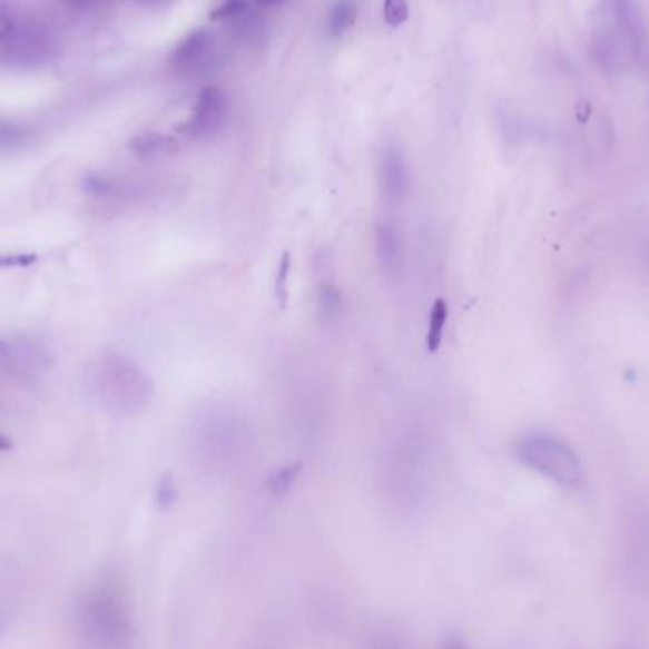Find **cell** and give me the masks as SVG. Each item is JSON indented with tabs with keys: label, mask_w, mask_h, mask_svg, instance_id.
<instances>
[{
	"label": "cell",
	"mask_w": 649,
	"mask_h": 649,
	"mask_svg": "<svg viewBox=\"0 0 649 649\" xmlns=\"http://www.w3.org/2000/svg\"><path fill=\"white\" fill-rule=\"evenodd\" d=\"M97 401L115 414H139L155 395V384L136 361L126 355H107L94 368Z\"/></svg>",
	"instance_id": "6da1fadb"
},
{
	"label": "cell",
	"mask_w": 649,
	"mask_h": 649,
	"mask_svg": "<svg viewBox=\"0 0 649 649\" xmlns=\"http://www.w3.org/2000/svg\"><path fill=\"white\" fill-rule=\"evenodd\" d=\"M85 623L91 640L105 648H122L131 637V619L122 594L104 583L90 592L85 606Z\"/></svg>",
	"instance_id": "7a4b0ae2"
},
{
	"label": "cell",
	"mask_w": 649,
	"mask_h": 649,
	"mask_svg": "<svg viewBox=\"0 0 649 649\" xmlns=\"http://www.w3.org/2000/svg\"><path fill=\"white\" fill-rule=\"evenodd\" d=\"M517 456L530 470L562 486H576L583 476L581 460L572 446L549 435L522 439Z\"/></svg>",
	"instance_id": "3957f363"
},
{
	"label": "cell",
	"mask_w": 649,
	"mask_h": 649,
	"mask_svg": "<svg viewBox=\"0 0 649 649\" xmlns=\"http://www.w3.org/2000/svg\"><path fill=\"white\" fill-rule=\"evenodd\" d=\"M58 40L52 29L39 20H18L0 45V58L18 71H32L56 56Z\"/></svg>",
	"instance_id": "277c9868"
},
{
	"label": "cell",
	"mask_w": 649,
	"mask_h": 649,
	"mask_svg": "<svg viewBox=\"0 0 649 649\" xmlns=\"http://www.w3.org/2000/svg\"><path fill=\"white\" fill-rule=\"evenodd\" d=\"M198 451L213 460H230L244 451L247 425L232 409H213L198 424Z\"/></svg>",
	"instance_id": "5b68a950"
},
{
	"label": "cell",
	"mask_w": 649,
	"mask_h": 649,
	"mask_svg": "<svg viewBox=\"0 0 649 649\" xmlns=\"http://www.w3.org/2000/svg\"><path fill=\"white\" fill-rule=\"evenodd\" d=\"M228 118H230L228 97L220 88L209 86L199 94L187 122L180 126V134L194 141H209L225 131Z\"/></svg>",
	"instance_id": "8992f818"
},
{
	"label": "cell",
	"mask_w": 649,
	"mask_h": 649,
	"mask_svg": "<svg viewBox=\"0 0 649 649\" xmlns=\"http://www.w3.org/2000/svg\"><path fill=\"white\" fill-rule=\"evenodd\" d=\"M50 367V355L35 341H2L0 338V373L18 382H32Z\"/></svg>",
	"instance_id": "52a82bcc"
},
{
	"label": "cell",
	"mask_w": 649,
	"mask_h": 649,
	"mask_svg": "<svg viewBox=\"0 0 649 649\" xmlns=\"http://www.w3.org/2000/svg\"><path fill=\"white\" fill-rule=\"evenodd\" d=\"M380 193L384 204L399 207L405 204L411 193V171L405 156L395 147H387L380 161Z\"/></svg>",
	"instance_id": "ba28073f"
},
{
	"label": "cell",
	"mask_w": 649,
	"mask_h": 649,
	"mask_svg": "<svg viewBox=\"0 0 649 649\" xmlns=\"http://www.w3.org/2000/svg\"><path fill=\"white\" fill-rule=\"evenodd\" d=\"M213 61V39L206 29H196L180 40L171 53V67L180 77H194L206 71Z\"/></svg>",
	"instance_id": "9c48e42d"
},
{
	"label": "cell",
	"mask_w": 649,
	"mask_h": 649,
	"mask_svg": "<svg viewBox=\"0 0 649 649\" xmlns=\"http://www.w3.org/2000/svg\"><path fill=\"white\" fill-rule=\"evenodd\" d=\"M374 244L380 271L387 279H397L405 266V245L397 223L392 219L380 220L374 230Z\"/></svg>",
	"instance_id": "30bf717a"
},
{
	"label": "cell",
	"mask_w": 649,
	"mask_h": 649,
	"mask_svg": "<svg viewBox=\"0 0 649 649\" xmlns=\"http://www.w3.org/2000/svg\"><path fill=\"white\" fill-rule=\"evenodd\" d=\"M403 449L393 454L392 460L387 463L392 465V475H387V481L392 482L393 490L397 494L414 495L419 494L420 482H422V456L419 452L405 451Z\"/></svg>",
	"instance_id": "8fae6325"
},
{
	"label": "cell",
	"mask_w": 649,
	"mask_h": 649,
	"mask_svg": "<svg viewBox=\"0 0 649 649\" xmlns=\"http://www.w3.org/2000/svg\"><path fill=\"white\" fill-rule=\"evenodd\" d=\"M177 148H179L177 139L164 136V134H155V131L139 134L129 141L131 155L137 156L139 160H155L161 156L174 155L177 153Z\"/></svg>",
	"instance_id": "7c38bea8"
},
{
	"label": "cell",
	"mask_w": 649,
	"mask_h": 649,
	"mask_svg": "<svg viewBox=\"0 0 649 649\" xmlns=\"http://www.w3.org/2000/svg\"><path fill=\"white\" fill-rule=\"evenodd\" d=\"M85 188L86 193L91 194L94 198L105 199V201H126L134 198V188L109 175H86Z\"/></svg>",
	"instance_id": "4fadbf2b"
},
{
	"label": "cell",
	"mask_w": 649,
	"mask_h": 649,
	"mask_svg": "<svg viewBox=\"0 0 649 649\" xmlns=\"http://www.w3.org/2000/svg\"><path fill=\"white\" fill-rule=\"evenodd\" d=\"M342 309V295L338 287H336L333 282H322L319 283V289H317V315H319V322L325 325V323H335L341 315Z\"/></svg>",
	"instance_id": "5bb4252c"
},
{
	"label": "cell",
	"mask_w": 649,
	"mask_h": 649,
	"mask_svg": "<svg viewBox=\"0 0 649 649\" xmlns=\"http://www.w3.org/2000/svg\"><path fill=\"white\" fill-rule=\"evenodd\" d=\"M31 129L23 124L0 120V155H10L31 142Z\"/></svg>",
	"instance_id": "9a60e30c"
},
{
	"label": "cell",
	"mask_w": 649,
	"mask_h": 649,
	"mask_svg": "<svg viewBox=\"0 0 649 649\" xmlns=\"http://www.w3.org/2000/svg\"><path fill=\"white\" fill-rule=\"evenodd\" d=\"M446 322H449V304L444 298H437L431 306L427 336H425V344H427V350H430L431 354L437 352L439 347H441Z\"/></svg>",
	"instance_id": "2e32d148"
},
{
	"label": "cell",
	"mask_w": 649,
	"mask_h": 649,
	"mask_svg": "<svg viewBox=\"0 0 649 649\" xmlns=\"http://www.w3.org/2000/svg\"><path fill=\"white\" fill-rule=\"evenodd\" d=\"M355 18H357V7L354 0H336L328 16V31L333 37H342L350 27L354 26Z\"/></svg>",
	"instance_id": "e0dca14e"
},
{
	"label": "cell",
	"mask_w": 649,
	"mask_h": 649,
	"mask_svg": "<svg viewBox=\"0 0 649 649\" xmlns=\"http://www.w3.org/2000/svg\"><path fill=\"white\" fill-rule=\"evenodd\" d=\"M301 471H303L301 463H289V465L277 468L268 479V490L274 495H283L285 492H289L291 486L295 484L296 479L301 475Z\"/></svg>",
	"instance_id": "ac0fdd59"
},
{
	"label": "cell",
	"mask_w": 649,
	"mask_h": 649,
	"mask_svg": "<svg viewBox=\"0 0 649 649\" xmlns=\"http://www.w3.org/2000/svg\"><path fill=\"white\" fill-rule=\"evenodd\" d=\"M409 13L411 8L406 0H384V20L387 21V26H403L409 20Z\"/></svg>",
	"instance_id": "d6986e66"
},
{
	"label": "cell",
	"mask_w": 649,
	"mask_h": 649,
	"mask_svg": "<svg viewBox=\"0 0 649 649\" xmlns=\"http://www.w3.org/2000/svg\"><path fill=\"white\" fill-rule=\"evenodd\" d=\"M245 10H247V2L245 0H225L219 8L213 10L212 20H234V18H238L239 13H244Z\"/></svg>",
	"instance_id": "ffe728a7"
},
{
	"label": "cell",
	"mask_w": 649,
	"mask_h": 649,
	"mask_svg": "<svg viewBox=\"0 0 649 649\" xmlns=\"http://www.w3.org/2000/svg\"><path fill=\"white\" fill-rule=\"evenodd\" d=\"M367 649H409L405 640L399 637L397 632L392 630H382L378 635H374L373 640L368 643Z\"/></svg>",
	"instance_id": "44dd1931"
},
{
	"label": "cell",
	"mask_w": 649,
	"mask_h": 649,
	"mask_svg": "<svg viewBox=\"0 0 649 649\" xmlns=\"http://www.w3.org/2000/svg\"><path fill=\"white\" fill-rule=\"evenodd\" d=\"M289 272H291V258L289 253L283 255L282 260H279V268H277V279H276V295L279 301H282V306L285 304V298H287V285H289Z\"/></svg>",
	"instance_id": "7402d4cb"
},
{
	"label": "cell",
	"mask_w": 649,
	"mask_h": 649,
	"mask_svg": "<svg viewBox=\"0 0 649 649\" xmlns=\"http://www.w3.org/2000/svg\"><path fill=\"white\" fill-rule=\"evenodd\" d=\"M37 263V255L27 253H0V268H27Z\"/></svg>",
	"instance_id": "603a6c76"
},
{
	"label": "cell",
	"mask_w": 649,
	"mask_h": 649,
	"mask_svg": "<svg viewBox=\"0 0 649 649\" xmlns=\"http://www.w3.org/2000/svg\"><path fill=\"white\" fill-rule=\"evenodd\" d=\"M16 13L12 12V8L8 7L7 2H0V45L8 39V35L13 31L16 27Z\"/></svg>",
	"instance_id": "cb8c5ba5"
},
{
	"label": "cell",
	"mask_w": 649,
	"mask_h": 649,
	"mask_svg": "<svg viewBox=\"0 0 649 649\" xmlns=\"http://www.w3.org/2000/svg\"><path fill=\"white\" fill-rule=\"evenodd\" d=\"M158 500H160L164 505L174 502L175 500V486L171 479H164L158 486Z\"/></svg>",
	"instance_id": "d4e9b609"
},
{
	"label": "cell",
	"mask_w": 649,
	"mask_h": 649,
	"mask_svg": "<svg viewBox=\"0 0 649 649\" xmlns=\"http://www.w3.org/2000/svg\"><path fill=\"white\" fill-rule=\"evenodd\" d=\"M63 2L75 12H88L97 4V0H63Z\"/></svg>",
	"instance_id": "484cf974"
},
{
	"label": "cell",
	"mask_w": 649,
	"mask_h": 649,
	"mask_svg": "<svg viewBox=\"0 0 649 649\" xmlns=\"http://www.w3.org/2000/svg\"><path fill=\"white\" fill-rule=\"evenodd\" d=\"M441 649H468L465 648V643L460 640V638L451 637L446 642L443 643V648Z\"/></svg>",
	"instance_id": "4316f807"
},
{
	"label": "cell",
	"mask_w": 649,
	"mask_h": 649,
	"mask_svg": "<svg viewBox=\"0 0 649 649\" xmlns=\"http://www.w3.org/2000/svg\"><path fill=\"white\" fill-rule=\"evenodd\" d=\"M10 449H12V443L4 435H0V452H7Z\"/></svg>",
	"instance_id": "83f0119b"
},
{
	"label": "cell",
	"mask_w": 649,
	"mask_h": 649,
	"mask_svg": "<svg viewBox=\"0 0 649 649\" xmlns=\"http://www.w3.org/2000/svg\"><path fill=\"white\" fill-rule=\"evenodd\" d=\"M137 2H141L145 7H158V4L166 2V0H137Z\"/></svg>",
	"instance_id": "f1b7e54d"
},
{
	"label": "cell",
	"mask_w": 649,
	"mask_h": 649,
	"mask_svg": "<svg viewBox=\"0 0 649 649\" xmlns=\"http://www.w3.org/2000/svg\"><path fill=\"white\" fill-rule=\"evenodd\" d=\"M258 2H260V4H276L279 0H258Z\"/></svg>",
	"instance_id": "f546056e"
}]
</instances>
